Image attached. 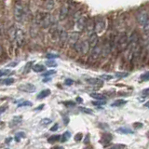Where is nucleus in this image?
<instances>
[{
    "label": "nucleus",
    "mask_w": 149,
    "mask_h": 149,
    "mask_svg": "<svg viewBox=\"0 0 149 149\" xmlns=\"http://www.w3.org/2000/svg\"><path fill=\"white\" fill-rule=\"evenodd\" d=\"M51 149H64V148L63 146H55V147L51 148Z\"/></svg>",
    "instance_id": "55"
},
{
    "label": "nucleus",
    "mask_w": 149,
    "mask_h": 149,
    "mask_svg": "<svg viewBox=\"0 0 149 149\" xmlns=\"http://www.w3.org/2000/svg\"><path fill=\"white\" fill-rule=\"evenodd\" d=\"M102 46L98 44L94 49H91L90 59H88L91 62H96V61L99 59V57H102Z\"/></svg>",
    "instance_id": "5"
},
{
    "label": "nucleus",
    "mask_w": 149,
    "mask_h": 149,
    "mask_svg": "<svg viewBox=\"0 0 149 149\" xmlns=\"http://www.w3.org/2000/svg\"><path fill=\"white\" fill-rule=\"evenodd\" d=\"M126 102H127V101L122 100V99H119V100L115 101V102H113V104H112V106H121V105L125 104Z\"/></svg>",
    "instance_id": "29"
},
{
    "label": "nucleus",
    "mask_w": 149,
    "mask_h": 149,
    "mask_svg": "<svg viewBox=\"0 0 149 149\" xmlns=\"http://www.w3.org/2000/svg\"><path fill=\"white\" fill-rule=\"evenodd\" d=\"M46 65L49 67H55V66H57V63H56L54 60H48L46 62Z\"/></svg>",
    "instance_id": "30"
},
{
    "label": "nucleus",
    "mask_w": 149,
    "mask_h": 149,
    "mask_svg": "<svg viewBox=\"0 0 149 149\" xmlns=\"http://www.w3.org/2000/svg\"><path fill=\"white\" fill-rule=\"evenodd\" d=\"M144 106L147 107V108H149V101H148V102H146V104H144Z\"/></svg>",
    "instance_id": "58"
},
{
    "label": "nucleus",
    "mask_w": 149,
    "mask_h": 149,
    "mask_svg": "<svg viewBox=\"0 0 149 149\" xmlns=\"http://www.w3.org/2000/svg\"><path fill=\"white\" fill-rule=\"evenodd\" d=\"M64 84H65V85H67V86H71V85H73V84H74V80L67 78V79H65Z\"/></svg>",
    "instance_id": "47"
},
{
    "label": "nucleus",
    "mask_w": 149,
    "mask_h": 149,
    "mask_svg": "<svg viewBox=\"0 0 149 149\" xmlns=\"http://www.w3.org/2000/svg\"><path fill=\"white\" fill-rule=\"evenodd\" d=\"M11 73L10 70H8V69H2V70H0V77H4V76H8V74H9Z\"/></svg>",
    "instance_id": "33"
},
{
    "label": "nucleus",
    "mask_w": 149,
    "mask_h": 149,
    "mask_svg": "<svg viewBox=\"0 0 149 149\" xmlns=\"http://www.w3.org/2000/svg\"><path fill=\"white\" fill-rule=\"evenodd\" d=\"M50 93H51V91H50V90H49V88H46V90L41 91L39 92V94L37 95V99H44V98L49 96Z\"/></svg>",
    "instance_id": "20"
},
{
    "label": "nucleus",
    "mask_w": 149,
    "mask_h": 149,
    "mask_svg": "<svg viewBox=\"0 0 149 149\" xmlns=\"http://www.w3.org/2000/svg\"><path fill=\"white\" fill-rule=\"evenodd\" d=\"M91 47H90V44H88V40H85V41H81V54L83 55H86L88 50H90Z\"/></svg>",
    "instance_id": "17"
},
{
    "label": "nucleus",
    "mask_w": 149,
    "mask_h": 149,
    "mask_svg": "<svg viewBox=\"0 0 149 149\" xmlns=\"http://www.w3.org/2000/svg\"><path fill=\"white\" fill-rule=\"evenodd\" d=\"M141 80H143V81L149 80V72H146V73H144V74H142V76H141Z\"/></svg>",
    "instance_id": "40"
},
{
    "label": "nucleus",
    "mask_w": 149,
    "mask_h": 149,
    "mask_svg": "<svg viewBox=\"0 0 149 149\" xmlns=\"http://www.w3.org/2000/svg\"><path fill=\"white\" fill-rule=\"evenodd\" d=\"M63 122H64L65 125L68 124V122H69V118H68V116H64V118H63Z\"/></svg>",
    "instance_id": "52"
},
{
    "label": "nucleus",
    "mask_w": 149,
    "mask_h": 149,
    "mask_svg": "<svg viewBox=\"0 0 149 149\" xmlns=\"http://www.w3.org/2000/svg\"><path fill=\"white\" fill-rule=\"evenodd\" d=\"M91 97L94 98L97 101H104L105 99V96L100 93H91Z\"/></svg>",
    "instance_id": "26"
},
{
    "label": "nucleus",
    "mask_w": 149,
    "mask_h": 149,
    "mask_svg": "<svg viewBox=\"0 0 149 149\" xmlns=\"http://www.w3.org/2000/svg\"><path fill=\"white\" fill-rule=\"evenodd\" d=\"M3 54V47L1 45V43H0V56H1Z\"/></svg>",
    "instance_id": "54"
},
{
    "label": "nucleus",
    "mask_w": 149,
    "mask_h": 149,
    "mask_svg": "<svg viewBox=\"0 0 149 149\" xmlns=\"http://www.w3.org/2000/svg\"><path fill=\"white\" fill-rule=\"evenodd\" d=\"M33 104L32 102L29 101H24V102H19L18 107H24V106H31Z\"/></svg>",
    "instance_id": "32"
},
{
    "label": "nucleus",
    "mask_w": 149,
    "mask_h": 149,
    "mask_svg": "<svg viewBox=\"0 0 149 149\" xmlns=\"http://www.w3.org/2000/svg\"><path fill=\"white\" fill-rule=\"evenodd\" d=\"M58 127H59V125L56 123V124H54V126L52 128H50V130H51V132H56V130H58Z\"/></svg>",
    "instance_id": "49"
},
{
    "label": "nucleus",
    "mask_w": 149,
    "mask_h": 149,
    "mask_svg": "<svg viewBox=\"0 0 149 149\" xmlns=\"http://www.w3.org/2000/svg\"><path fill=\"white\" fill-rule=\"evenodd\" d=\"M61 135H52V136H50V137H49L48 138V142L49 143H56V142H59L60 140H61Z\"/></svg>",
    "instance_id": "23"
},
{
    "label": "nucleus",
    "mask_w": 149,
    "mask_h": 149,
    "mask_svg": "<svg viewBox=\"0 0 149 149\" xmlns=\"http://www.w3.org/2000/svg\"><path fill=\"white\" fill-rule=\"evenodd\" d=\"M87 22H88V19L86 17H81L79 20L76 22V28L77 29V31L81 32L86 28V24H87Z\"/></svg>",
    "instance_id": "12"
},
{
    "label": "nucleus",
    "mask_w": 149,
    "mask_h": 149,
    "mask_svg": "<svg viewBox=\"0 0 149 149\" xmlns=\"http://www.w3.org/2000/svg\"><path fill=\"white\" fill-rule=\"evenodd\" d=\"M44 107V104H42V105H40L39 107H37V108H36V110H41L42 108Z\"/></svg>",
    "instance_id": "57"
},
{
    "label": "nucleus",
    "mask_w": 149,
    "mask_h": 149,
    "mask_svg": "<svg viewBox=\"0 0 149 149\" xmlns=\"http://www.w3.org/2000/svg\"><path fill=\"white\" fill-rule=\"evenodd\" d=\"M7 109H8V105H7V104H5V105L0 106V114L4 113V112L6 111Z\"/></svg>",
    "instance_id": "48"
},
{
    "label": "nucleus",
    "mask_w": 149,
    "mask_h": 149,
    "mask_svg": "<svg viewBox=\"0 0 149 149\" xmlns=\"http://www.w3.org/2000/svg\"><path fill=\"white\" fill-rule=\"evenodd\" d=\"M116 47L121 51H125L129 47V37L125 32L121 33L116 38Z\"/></svg>",
    "instance_id": "3"
},
{
    "label": "nucleus",
    "mask_w": 149,
    "mask_h": 149,
    "mask_svg": "<svg viewBox=\"0 0 149 149\" xmlns=\"http://www.w3.org/2000/svg\"><path fill=\"white\" fill-rule=\"evenodd\" d=\"M13 82H14V78H12V77H9V78H6V79H2V80H0V84H3V85H6V86L12 85Z\"/></svg>",
    "instance_id": "25"
},
{
    "label": "nucleus",
    "mask_w": 149,
    "mask_h": 149,
    "mask_svg": "<svg viewBox=\"0 0 149 149\" xmlns=\"http://www.w3.org/2000/svg\"><path fill=\"white\" fill-rule=\"evenodd\" d=\"M88 44H90L91 49H93L98 45V42H99V37H98L97 34H95V33H94V34H92L91 36H88Z\"/></svg>",
    "instance_id": "13"
},
{
    "label": "nucleus",
    "mask_w": 149,
    "mask_h": 149,
    "mask_svg": "<svg viewBox=\"0 0 149 149\" xmlns=\"http://www.w3.org/2000/svg\"><path fill=\"white\" fill-rule=\"evenodd\" d=\"M87 82L88 84H91V85H93V86H102V81L100 79L98 78H91V79H87Z\"/></svg>",
    "instance_id": "21"
},
{
    "label": "nucleus",
    "mask_w": 149,
    "mask_h": 149,
    "mask_svg": "<svg viewBox=\"0 0 149 149\" xmlns=\"http://www.w3.org/2000/svg\"><path fill=\"white\" fill-rule=\"evenodd\" d=\"M77 102H79V104H81V102H83V100L81 99L80 97H77Z\"/></svg>",
    "instance_id": "53"
},
{
    "label": "nucleus",
    "mask_w": 149,
    "mask_h": 149,
    "mask_svg": "<svg viewBox=\"0 0 149 149\" xmlns=\"http://www.w3.org/2000/svg\"><path fill=\"white\" fill-rule=\"evenodd\" d=\"M82 138H83V134L81 132H78L76 135V136H74V141H76V142H80L81 140H82Z\"/></svg>",
    "instance_id": "43"
},
{
    "label": "nucleus",
    "mask_w": 149,
    "mask_h": 149,
    "mask_svg": "<svg viewBox=\"0 0 149 149\" xmlns=\"http://www.w3.org/2000/svg\"><path fill=\"white\" fill-rule=\"evenodd\" d=\"M112 139H113L112 134H110V133H104V134L102 135L101 139H100V143L102 144H104V146H105V144L109 143L112 141Z\"/></svg>",
    "instance_id": "16"
},
{
    "label": "nucleus",
    "mask_w": 149,
    "mask_h": 149,
    "mask_svg": "<svg viewBox=\"0 0 149 149\" xmlns=\"http://www.w3.org/2000/svg\"><path fill=\"white\" fill-rule=\"evenodd\" d=\"M70 137H71V133H70V132H65L62 135V137H61V142L65 143V142L68 141V140L70 139Z\"/></svg>",
    "instance_id": "27"
},
{
    "label": "nucleus",
    "mask_w": 149,
    "mask_h": 149,
    "mask_svg": "<svg viewBox=\"0 0 149 149\" xmlns=\"http://www.w3.org/2000/svg\"><path fill=\"white\" fill-rule=\"evenodd\" d=\"M6 149H8V148H6Z\"/></svg>",
    "instance_id": "61"
},
{
    "label": "nucleus",
    "mask_w": 149,
    "mask_h": 149,
    "mask_svg": "<svg viewBox=\"0 0 149 149\" xmlns=\"http://www.w3.org/2000/svg\"><path fill=\"white\" fill-rule=\"evenodd\" d=\"M116 132L118 133H121V134H132L133 133V130H130V128L128 127H120L116 130Z\"/></svg>",
    "instance_id": "19"
},
{
    "label": "nucleus",
    "mask_w": 149,
    "mask_h": 149,
    "mask_svg": "<svg viewBox=\"0 0 149 149\" xmlns=\"http://www.w3.org/2000/svg\"><path fill=\"white\" fill-rule=\"evenodd\" d=\"M46 57L48 58L49 60H54L56 58H58L59 55L58 54H53V53H48L46 55Z\"/></svg>",
    "instance_id": "39"
},
{
    "label": "nucleus",
    "mask_w": 149,
    "mask_h": 149,
    "mask_svg": "<svg viewBox=\"0 0 149 149\" xmlns=\"http://www.w3.org/2000/svg\"><path fill=\"white\" fill-rule=\"evenodd\" d=\"M32 64H33V63H32V62L27 63H26L25 68H24V70H23V74H27L28 72H29V70H30V69H31V67H32Z\"/></svg>",
    "instance_id": "38"
},
{
    "label": "nucleus",
    "mask_w": 149,
    "mask_h": 149,
    "mask_svg": "<svg viewBox=\"0 0 149 149\" xmlns=\"http://www.w3.org/2000/svg\"><path fill=\"white\" fill-rule=\"evenodd\" d=\"M134 127L135 128H142L143 127V123H139V122H137V123H134Z\"/></svg>",
    "instance_id": "51"
},
{
    "label": "nucleus",
    "mask_w": 149,
    "mask_h": 149,
    "mask_svg": "<svg viewBox=\"0 0 149 149\" xmlns=\"http://www.w3.org/2000/svg\"><path fill=\"white\" fill-rule=\"evenodd\" d=\"M22 121V118L21 116H15V118H13L12 121L10 122V127H13L14 125H18V124H20L21 122Z\"/></svg>",
    "instance_id": "24"
},
{
    "label": "nucleus",
    "mask_w": 149,
    "mask_h": 149,
    "mask_svg": "<svg viewBox=\"0 0 149 149\" xmlns=\"http://www.w3.org/2000/svg\"><path fill=\"white\" fill-rule=\"evenodd\" d=\"M78 41H79V33H77V32L70 33L68 36V44L70 46L74 47Z\"/></svg>",
    "instance_id": "10"
},
{
    "label": "nucleus",
    "mask_w": 149,
    "mask_h": 149,
    "mask_svg": "<svg viewBox=\"0 0 149 149\" xmlns=\"http://www.w3.org/2000/svg\"><path fill=\"white\" fill-rule=\"evenodd\" d=\"M63 104L65 105V106H69V107H74V105H76V104H74V102L72 101H66V102H63Z\"/></svg>",
    "instance_id": "41"
},
{
    "label": "nucleus",
    "mask_w": 149,
    "mask_h": 149,
    "mask_svg": "<svg viewBox=\"0 0 149 149\" xmlns=\"http://www.w3.org/2000/svg\"><path fill=\"white\" fill-rule=\"evenodd\" d=\"M15 42L19 47L22 46L23 42H24V33H23V31L22 29H20V28H18V30H17Z\"/></svg>",
    "instance_id": "11"
},
{
    "label": "nucleus",
    "mask_w": 149,
    "mask_h": 149,
    "mask_svg": "<svg viewBox=\"0 0 149 149\" xmlns=\"http://www.w3.org/2000/svg\"><path fill=\"white\" fill-rule=\"evenodd\" d=\"M104 104H105L104 101H96V102H92V104H94L96 106H98V105H104Z\"/></svg>",
    "instance_id": "46"
},
{
    "label": "nucleus",
    "mask_w": 149,
    "mask_h": 149,
    "mask_svg": "<svg viewBox=\"0 0 149 149\" xmlns=\"http://www.w3.org/2000/svg\"><path fill=\"white\" fill-rule=\"evenodd\" d=\"M69 5L67 4H63L60 8V12H59V20L60 21H63L64 19H66L68 14H69Z\"/></svg>",
    "instance_id": "7"
},
{
    "label": "nucleus",
    "mask_w": 149,
    "mask_h": 149,
    "mask_svg": "<svg viewBox=\"0 0 149 149\" xmlns=\"http://www.w3.org/2000/svg\"><path fill=\"white\" fill-rule=\"evenodd\" d=\"M84 149H92V147L91 146H87V147H85Z\"/></svg>",
    "instance_id": "59"
},
{
    "label": "nucleus",
    "mask_w": 149,
    "mask_h": 149,
    "mask_svg": "<svg viewBox=\"0 0 149 149\" xmlns=\"http://www.w3.org/2000/svg\"><path fill=\"white\" fill-rule=\"evenodd\" d=\"M17 30L18 28L15 26V25H12L9 27V29L8 30V38L10 40L12 43L15 42V39H16V34H17Z\"/></svg>",
    "instance_id": "14"
},
{
    "label": "nucleus",
    "mask_w": 149,
    "mask_h": 149,
    "mask_svg": "<svg viewBox=\"0 0 149 149\" xmlns=\"http://www.w3.org/2000/svg\"><path fill=\"white\" fill-rule=\"evenodd\" d=\"M56 74L55 70H49V71L45 72L43 74H42V76H43V77H49V76H51V74Z\"/></svg>",
    "instance_id": "42"
},
{
    "label": "nucleus",
    "mask_w": 149,
    "mask_h": 149,
    "mask_svg": "<svg viewBox=\"0 0 149 149\" xmlns=\"http://www.w3.org/2000/svg\"><path fill=\"white\" fill-rule=\"evenodd\" d=\"M54 22L50 14L46 12H38L36 15V23L42 28H49Z\"/></svg>",
    "instance_id": "1"
},
{
    "label": "nucleus",
    "mask_w": 149,
    "mask_h": 149,
    "mask_svg": "<svg viewBox=\"0 0 149 149\" xmlns=\"http://www.w3.org/2000/svg\"><path fill=\"white\" fill-rule=\"evenodd\" d=\"M136 18H137V22L141 26H143L146 23V22L149 20V14L146 11V9L141 8L140 10H138Z\"/></svg>",
    "instance_id": "4"
},
{
    "label": "nucleus",
    "mask_w": 149,
    "mask_h": 149,
    "mask_svg": "<svg viewBox=\"0 0 149 149\" xmlns=\"http://www.w3.org/2000/svg\"><path fill=\"white\" fill-rule=\"evenodd\" d=\"M88 142H90V134H87L85 139H84V143H88Z\"/></svg>",
    "instance_id": "50"
},
{
    "label": "nucleus",
    "mask_w": 149,
    "mask_h": 149,
    "mask_svg": "<svg viewBox=\"0 0 149 149\" xmlns=\"http://www.w3.org/2000/svg\"><path fill=\"white\" fill-rule=\"evenodd\" d=\"M26 16L24 6L21 2H17L14 6V18L19 22H22Z\"/></svg>",
    "instance_id": "2"
},
{
    "label": "nucleus",
    "mask_w": 149,
    "mask_h": 149,
    "mask_svg": "<svg viewBox=\"0 0 149 149\" xmlns=\"http://www.w3.org/2000/svg\"><path fill=\"white\" fill-rule=\"evenodd\" d=\"M50 123H51V119H49V118H43L40 121V125H42V126L49 125Z\"/></svg>",
    "instance_id": "37"
},
{
    "label": "nucleus",
    "mask_w": 149,
    "mask_h": 149,
    "mask_svg": "<svg viewBox=\"0 0 149 149\" xmlns=\"http://www.w3.org/2000/svg\"><path fill=\"white\" fill-rule=\"evenodd\" d=\"M11 140H12V138H8V139H6V143H10Z\"/></svg>",
    "instance_id": "56"
},
{
    "label": "nucleus",
    "mask_w": 149,
    "mask_h": 149,
    "mask_svg": "<svg viewBox=\"0 0 149 149\" xmlns=\"http://www.w3.org/2000/svg\"><path fill=\"white\" fill-rule=\"evenodd\" d=\"M94 28H95V22H94V19H88V22H87V24H86V28L85 30L87 32L88 36H90L92 34H94Z\"/></svg>",
    "instance_id": "9"
},
{
    "label": "nucleus",
    "mask_w": 149,
    "mask_h": 149,
    "mask_svg": "<svg viewBox=\"0 0 149 149\" xmlns=\"http://www.w3.org/2000/svg\"><path fill=\"white\" fill-rule=\"evenodd\" d=\"M100 78L102 79V80H111L112 78H113V76H110V74H102V76H100Z\"/></svg>",
    "instance_id": "36"
},
{
    "label": "nucleus",
    "mask_w": 149,
    "mask_h": 149,
    "mask_svg": "<svg viewBox=\"0 0 149 149\" xmlns=\"http://www.w3.org/2000/svg\"><path fill=\"white\" fill-rule=\"evenodd\" d=\"M143 33L146 35H148L149 34V20L146 22V23L143 26Z\"/></svg>",
    "instance_id": "35"
},
{
    "label": "nucleus",
    "mask_w": 149,
    "mask_h": 149,
    "mask_svg": "<svg viewBox=\"0 0 149 149\" xmlns=\"http://www.w3.org/2000/svg\"><path fill=\"white\" fill-rule=\"evenodd\" d=\"M147 136H148V137H149V132H147Z\"/></svg>",
    "instance_id": "60"
},
{
    "label": "nucleus",
    "mask_w": 149,
    "mask_h": 149,
    "mask_svg": "<svg viewBox=\"0 0 149 149\" xmlns=\"http://www.w3.org/2000/svg\"><path fill=\"white\" fill-rule=\"evenodd\" d=\"M55 7V2L54 1H46L43 4V8L47 11H50L52 10Z\"/></svg>",
    "instance_id": "18"
},
{
    "label": "nucleus",
    "mask_w": 149,
    "mask_h": 149,
    "mask_svg": "<svg viewBox=\"0 0 149 149\" xmlns=\"http://www.w3.org/2000/svg\"><path fill=\"white\" fill-rule=\"evenodd\" d=\"M32 69L34 70L36 73H40V72L45 71L46 67L44 66V65H42V64H36V65H34V66L32 67Z\"/></svg>",
    "instance_id": "22"
},
{
    "label": "nucleus",
    "mask_w": 149,
    "mask_h": 149,
    "mask_svg": "<svg viewBox=\"0 0 149 149\" xmlns=\"http://www.w3.org/2000/svg\"><path fill=\"white\" fill-rule=\"evenodd\" d=\"M142 95L143 98H149V88H146V90L142 92Z\"/></svg>",
    "instance_id": "45"
},
{
    "label": "nucleus",
    "mask_w": 149,
    "mask_h": 149,
    "mask_svg": "<svg viewBox=\"0 0 149 149\" xmlns=\"http://www.w3.org/2000/svg\"><path fill=\"white\" fill-rule=\"evenodd\" d=\"M18 88L22 91L28 92V93H33L36 91V87L35 85H33L31 83H25V84H22L18 87Z\"/></svg>",
    "instance_id": "8"
},
{
    "label": "nucleus",
    "mask_w": 149,
    "mask_h": 149,
    "mask_svg": "<svg viewBox=\"0 0 149 149\" xmlns=\"http://www.w3.org/2000/svg\"><path fill=\"white\" fill-rule=\"evenodd\" d=\"M108 149H126V146L124 144H114Z\"/></svg>",
    "instance_id": "34"
},
{
    "label": "nucleus",
    "mask_w": 149,
    "mask_h": 149,
    "mask_svg": "<svg viewBox=\"0 0 149 149\" xmlns=\"http://www.w3.org/2000/svg\"><path fill=\"white\" fill-rule=\"evenodd\" d=\"M25 137V133L24 132H19L15 134V136H14V139H15V141L17 143H19L21 141V139L22 138H24Z\"/></svg>",
    "instance_id": "28"
},
{
    "label": "nucleus",
    "mask_w": 149,
    "mask_h": 149,
    "mask_svg": "<svg viewBox=\"0 0 149 149\" xmlns=\"http://www.w3.org/2000/svg\"><path fill=\"white\" fill-rule=\"evenodd\" d=\"M129 76V74L128 73H116V77H118V78H122V77H128Z\"/></svg>",
    "instance_id": "44"
},
{
    "label": "nucleus",
    "mask_w": 149,
    "mask_h": 149,
    "mask_svg": "<svg viewBox=\"0 0 149 149\" xmlns=\"http://www.w3.org/2000/svg\"><path fill=\"white\" fill-rule=\"evenodd\" d=\"M95 28H94V32L95 34H98V33H102L104 30L105 28V22L104 18L102 17H96L95 18Z\"/></svg>",
    "instance_id": "6"
},
{
    "label": "nucleus",
    "mask_w": 149,
    "mask_h": 149,
    "mask_svg": "<svg viewBox=\"0 0 149 149\" xmlns=\"http://www.w3.org/2000/svg\"><path fill=\"white\" fill-rule=\"evenodd\" d=\"M68 34L67 32L65 30H61L60 33H59V41L61 44H64L66 43V42H68Z\"/></svg>",
    "instance_id": "15"
},
{
    "label": "nucleus",
    "mask_w": 149,
    "mask_h": 149,
    "mask_svg": "<svg viewBox=\"0 0 149 149\" xmlns=\"http://www.w3.org/2000/svg\"><path fill=\"white\" fill-rule=\"evenodd\" d=\"M78 109H79V111H81L82 113H86V114H92V112H93L91 109L87 108V107H82V106L78 107Z\"/></svg>",
    "instance_id": "31"
}]
</instances>
